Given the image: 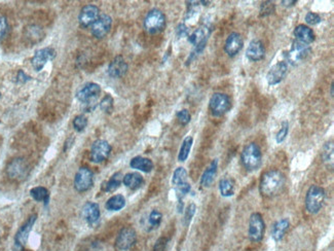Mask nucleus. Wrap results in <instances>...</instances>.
<instances>
[{"label":"nucleus","mask_w":334,"mask_h":251,"mask_svg":"<svg viewBox=\"0 0 334 251\" xmlns=\"http://www.w3.org/2000/svg\"><path fill=\"white\" fill-rule=\"evenodd\" d=\"M196 207L195 204H190V205L186 208V211H185V224L186 225H188L189 222L192 221L196 213Z\"/></svg>","instance_id":"46"},{"label":"nucleus","mask_w":334,"mask_h":251,"mask_svg":"<svg viewBox=\"0 0 334 251\" xmlns=\"http://www.w3.org/2000/svg\"><path fill=\"white\" fill-rule=\"evenodd\" d=\"M31 79L30 77H28L27 74L23 70H19L17 74V81L19 83H26L27 81H29Z\"/></svg>","instance_id":"47"},{"label":"nucleus","mask_w":334,"mask_h":251,"mask_svg":"<svg viewBox=\"0 0 334 251\" xmlns=\"http://www.w3.org/2000/svg\"><path fill=\"white\" fill-rule=\"evenodd\" d=\"M194 143V139L192 136H187L182 144H181L179 154H178V161L179 162H185L187 160V157L189 155L190 151H192V146Z\"/></svg>","instance_id":"32"},{"label":"nucleus","mask_w":334,"mask_h":251,"mask_svg":"<svg viewBox=\"0 0 334 251\" xmlns=\"http://www.w3.org/2000/svg\"><path fill=\"white\" fill-rule=\"evenodd\" d=\"M288 132H289V124H288V122H283L282 126H281V128L279 130V132L276 133L275 141L278 142V143H282L286 139V137H287Z\"/></svg>","instance_id":"41"},{"label":"nucleus","mask_w":334,"mask_h":251,"mask_svg":"<svg viewBox=\"0 0 334 251\" xmlns=\"http://www.w3.org/2000/svg\"><path fill=\"white\" fill-rule=\"evenodd\" d=\"M56 58V51L53 48H44L35 52L31 60L32 66L35 71L39 72L43 69L47 62H50Z\"/></svg>","instance_id":"15"},{"label":"nucleus","mask_w":334,"mask_h":251,"mask_svg":"<svg viewBox=\"0 0 334 251\" xmlns=\"http://www.w3.org/2000/svg\"><path fill=\"white\" fill-rule=\"evenodd\" d=\"M9 32V24L5 16L0 15V42H1Z\"/></svg>","instance_id":"39"},{"label":"nucleus","mask_w":334,"mask_h":251,"mask_svg":"<svg viewBox=\"0 0 334 251\" xmlns=\"http://www.w3.org/2000/svg\"><path fill=\"white\" fill-rule=\"evenodd\" d=\"M36 218H37L36 214L31 215L17 232L16 237H15V250L16 251L21 250L27 243L28 238H29V235H30V232L36 221Z\"/></svg>","instance_id":"13"},{"label":"nucleus","mask_w":334,"mask_h":251,"mask_svg":"<svg viewBox=\"0 0 334 251\" xmlns=\"http://www.w3.org/2000/svg\"><path fill=\"white\" fill-rule=\"evenodd\" d=\"M326 193L323 188L314 184L308 190L305 194V208L311 214H317L322 209L325 202Z\"/></svg>","instance_id":"4"},{"label":"nucleus","mask_w":334,"mask_h":251,"mask_svg":"<svg viewBox=\"0 0 334 251\" xmlns=\"http://www.w3.org/2000/svg\"><path fill=\"white\" fill-rule=\"evenodd\" d=\"M112 25V19L108 15H100L98 20L92 25V34L94 37H96L98 39H104L106 36Z\"/></svg>","instance_id":"17"},{"label":"nucleus","mask_w":334,"mask_h":251,"mask_svg":"<svg viewBox=\"0 0 334 251\" xmlns=\"http://www.w3.org/2000/svg\"><path fill=\"white\" fill-rule=\"evenodd\" d=\"M311 52L312 49L309 44H304L302 42L295 40L291 45V49L285 54V57L290 64L296 65L307 59Z\"/></svg>","instance_id":"9"},{"label":"nucleus","mask_w":334,"mask_h":251,"mask_svg":"<svg viewBox=\"0 0 334 251\" xmlns=\"http://www.w3.org/2000/svg\"><path fill=\"white\" fill-rule=\"evenodd\" d=\"M176 193H177V197L179 200H182V198L190 192V184L188 182L183 183L179 185V187L175 188Z\"/></svg>","instance_id":"44"},{"label":"nucleus","mask_w":334,"mask_h":251,"mask_svg":"<svg viewBox=\"0 0 334 251\" xmlns=\"http://www.w3.org/2000/svg\"><path fill=\"white\" fill-rule=\"evenodd\" d=\"M210 33H211V30L209 29V27L203 26L189 35L188 41L192 44H194L196 48L194 52L195 55H198L205 50Z\"/></svg>","instance_id":"12"},{"label":"nucleus","mask_w":334,"mask_h":251,"mask_svg":"<svg viewBox=\"0 0 334 251\" xmlns=\"http://www.w3.org/2000/svg\"><path fill=\"white\" fill-rule=\"evenodd\" d=\"M321 21H322L321 17L316 13L310 12L307 14V16H305V22H307V24L309 25H312V26L318 25L319 23H321Z\"/></svg>","instance_id":"43"},{"label":"nucleus","mask_w":334,"mask_h":251,"mask_svg":"<svg viewBox=\"0 0 334 251\" xmlns=\"http://www.w3.org/2000/svg\"><path fill=\"white\" fill-rule=\"evenodd\" d=\"M100 207L97 203L88 202L82 207V217L90 226H95L100 220Z\"/></svg>","instance_id":"20"},{"label":"nucleus","mask_w":334,"mask_h":251,"mask_svg":"<svg viewBox=\"0 0 334 251\" xmlns=\"http://www.w3.org/2000/svg\"><path fill=\"white\" fill-rule=\"evenodd\" d=\"M176 116H177L178 122L182 126L187 125L190 122V119H192V116H190L189 111L187 109L179 110L178 113H177V115H176Z\"/></svg>","instance_id":"42"},{"label":"nucleus","mask_w":334,"mask_h":251,"mask_svg":"<svg viewBox=\"0 0 334 251\" xmlns=\"http://www.w3.org/2000/svg\"><path fill=\"white\" fill-rule=\"evenodd\" d=\"M111 153V146L110 144L106 141L103 140V139H99L96 140L91 148V161L100 164L103 163L104 161H106Z\"/></svg>","instance_id":"11"},{"label":"nucleus","mask_w":334,"mask_h":251,"mask_svg":"<svg viewBox=\"0 0 334 251\" xmlns=\"http://www.w3.org/2000/svg\"><path fill=\"white\" fill-rule=\"evenodd\" d=\"M244 46V40L241 34L236 32H234L228 35L227 39L225 41L224 50L225 53L230 56V57H235L238 53H240Z\"/></svg>","instance_id":"19"},{"label":"nucleus","mask_w":334,"mask_h":251,"mask_svg":"<svg viewBox=\"0 0 334 251\" xmlns=\"http://www.w3.org/2000/svg\"><path fill=\"white\" fill-rule=\"evenodd\" d=\"M23 251H31V250H23Z\"/></svg>","instance_id":"51"},{"label":"nucleus","mask_w":334,"mask_h":251,"mask_svg":"<svg viewBox=\"0 0 334 251\" xmlns=\"http://www.w3.org/2000/svg\"><path fill=\"white\" fill-rule=\"evenodd\" d=\"M294 36L297 41L304 44H311L314 40V33L310 27L300 24L295 27Z\"/></svg>","instance_id":"23"},{"label":"nucleus","mask_w":334,"mask_h":251,"mask_svg":"<svg viewBox=\"0 0 334 251\" xmlns=\"http://www.w3.org/2000/svg\"><path fill=\"white\" fill-rule=\"evenodd\" d=\"M94 184V173L87 167H81L74 177V188L79 193H84L92 189Z\"/></svg>","instance_id":"10"},{"label":"nucleus","mask_w":334,"mask_h":251,"mask_svg":"<svg viewBox=\"0 0 334 251\" xmlns=\"http://www.w3.org/2000/svg\"><path fill=\"white\" fill-rule=\"evenodd\" d=\"M72 124H73V128L76 130V131L82 132L88 126V118L84 115H79L74 117Z\"/></svg>","instance_id":"37"},{"label":"nucleus","mask_w":334,"mask_h":251,"mask_svg":"<svg viewBox=\"0 0 334 251\" xmlns=\"http://www.w3.org/2000/svg\"><path fill=\"white\" fill-rule=\"evenodd\" d=\"M161 220H163V214L158 210H152L148 216V224L151 229H157L159 227Z\"/></svg>","instance_id":"35"},{"label":"nucleus","mask_w":334,"mask_h":251,"mask_svg":"<svg viewBox=\"0 0 334 251\" xmlns=\"http://www.w3.org/2000/svg\"><path fill=\"white\" fill-rule=\"evenodd\" d=\"M209 107L214 116H221L232 108V102L227 95L221 94V93H215L210 99Z\"/></svg>","instance_id":"8"},{"label":"nucleus","mask_w":334,"mask_h":251,"mask_svg":"<svg viewBox=\"0 0 334 251\" xmlns=\"http://www.w3.org/2000/svg\"><path fill=\"white\" fill-rule=\"evenodd\" d=\"M241 161L247 171H256L262 163V154L260 147L256 143H249L242 152Z\"/></svg>","instance_id":"3"},{"label":"nucleus","mask_w":334,"mask_h":251,"mask_svg":"<svg viewBox=\"0 0 334 251\" xmlns=\"http://www.w3.org/2000/svg\"><path fill=\"white\" fill-rule=\"evenodd\" d=\"M137 241V234L134 229L132 228H123L117 237L116 240V247L118 250L126 251L131 249L135 245Z\"/></svg>","instance_id":"14"},{"label":"nucleus","mask_w":334,"mask_h":251,"mask_svg":"<svg viewBox=\"0 0 334 251\" xmlns=\"http://www.w3.org/2000/svg\"><path fill=\"white\" fill-rule=\"evenodd\" d=\"M265 232V222L262 215L258 212L252 213L249 219V230H248V236L252 242H260L264 237Z\"/></svg>","instance_id":"7"},{"label":"nucleus","mask_w":334,"mask_h":251,"mask_svg":"<svg viewBox=\"0 0 334 251\" xmlns=\"http://www.w3.org/2000/svg\"><path fill=\"white\" fill-rule=\"evenodd\" d=\"M99 17H100L99 7L94 4H88L81 8V11L79 16V22L82 27L87 28V27L92 26L95 22H96Z\"/></svg>","instance_id":"18"},{"label":"nucleus","mask_w":334,"mask_h":251,"mask_svg":"<svg viewBox=\"0 0 334 251\" xmlns=\"http://www.w3.org/2000/svg\"><path fill=\"white\" fill-rule=\"evenodd\" d=\"M247 58L252 62H258L265 57V46L262 41L258 39L252 40L246 52Z\"/></svg>","instance_id":"22"},{"label":"nucleus","mask_w":334,"mask_h":251,"mask_svg":"<svg viewBox=\"0 0 334 251\" xmlns=\"http://www.w3.org/2000/svg\"><path fill=\"white\" fill-rule=\"evenodd\" d=\"M6 174L9 179L23 181L29 175V166L22 157H16L6 166Z\"/></svg>","instance_id":"6"},{"label":"nucleus","mask_w":334,"mask_h":251,"mask_svg":"<svg viewBox=\"0 0 334 251\" xmlns=\"http://www.w3.org/2000/svg\"><path fill=\"white\" fill-rule=\"evenodd\" d=\"M101 93V87L98 83L89 82L82 89L78 92L79 101L83 105V110L85 113H91L97 106V99Z\"/></svg>","instance_id":"2"},{"label":"nucleus","mask_w":334,"mask_h":251,"mask_svg":"<svg viewBox=\"0 0 334 251\" xmlns=\"http://www.w3.org/2000/svg\"><path fill=\"white\" fill-rule=\"evenodd\" d=\"M322 159L327 164H333V142L329 141L323 147Z\"/></svg>","instance_id":"36"},{"label":"nucleus","mask_w":334,"mask_h":251,"mask_svg":"<svg viewBox=\"0 0 334 251\" xmlns=\"http://www.w3.org/2000/svg\"><path fill=\"white\" fill-rule=\"evenodd\" d=\"M290 227V221L287 218H282L278 221L275 222L272 229V237L275 242H280V241L284 238V236L287 233Z\"/></svg>","instance_id":"25"},{"label":"nucleus","mask_w":334,"mask_h":251,"mask_svg":"<svg viewBox=\"0 0 334 251\" xmlns=\"http://www.w3.org/2000/svg\"><path fill=\"white\" fill-rule=\"evenodd\" d=\"M168 243H169L168 238H165V237L159 238L154 246V251H165Z\"/></svg>","instance_id":"45"},{"label":"nucleus","mask_w":334,"mask_h":251,"mask_svg":"<svg viewBox=\"0 0 334 251\" xmlns=\"http://www.w3.org/2000/svg\"><path fill=\"white\" fill-rule=\"evenodd\" d=\"M188 34V30H187V27L184 24H180L177 27V35L178 37H183V36H187Z\"/></svg>","instance_id":"48"},{"label":"nucleus","mask_w":334,"mask_h":251,"mask_svg":"<svg viewBox=\"0 0 334 251\" xmlns=\"http://www.w3.org/2000/svg\"><path fill=\"white\" fill-rule=\"evenodd\" d=\"M113 98L110 95H106L105 96L101 102H100V108L102 111L106 114H110L111 111L113 110Z\"/></svg>","instance_id":"38"},{"label":"nucleus","mask_w":334,"mask_h":251,"mask_svg":"<svg viewBox=\"0 0 334 251\" xmlns=\"http://www.w3.org/2000/svg\"><path fill=\"white\" fill-rule=\"evenodd\" d=\"M330 95L333 97V83H332L331 87H330Z\"/></svg>","instance_id":"50"},{"label":"nucleus","mask_w":334,"mask_h":251,"mask_svg":"<svg viewBox=\"0 0 334 251\" xmlns=\"http://www.w3.org/2000/svg\"><path fill=\"white\" fill-rule=\"evenodd\" d=\"M24 36L28 42L31 44H35L37 42H40L44 37V31L41 27L37 25H29L25 28Z\"/></svg>","instance_id":"24"},{"label":"nucleus","mask_w":334,"mask_h":251,"mask_svg":"<svg viewBox=\"0 0 334 251\" xmlns=\"http://www.w3.org/2000/svg\"><path fill=\"white\" fill-rule=\"evenodd\" d=\"M285 185V176L279 170H270L262 174L259 191L263 197L273 198L279 194Z\"/></svg>","instance_id":"1"},{"label":"nucleus","mask_w":334,"mask_h":251,"mask_svg":"<svg viewBox=\"0 0 334 251\" xmlns=\"http://www.w3.org/2000/svg\"><path fill=\"white\" fill-rule=\"evenodd\" d=\"M122 182V175L121 172H117L114 173L111 178L103 183V190L107 193H113L114 191H117Z\"/></svg>","instance_id":"30"},{"label":"nucleus","mask_w":334,"mask_h":251,"mask_svg":"<svg viewBox=\"0 0 334 251\" xmlns=\"http://www.w3.org/2000/svg\"><path fill=\"white\" fill-rule=\"evenodd\" d=\"M30 196L37 202H46L49 200V191L43 187H36L30 191Z\"/></svg>","instance_id":"34"},{"label":"nucleus","mask_w":334,"mask_h":251,"mask_svg":"<svg viewBox=\"0 0 334 251\" xmlns=\"http://www.w3.org/2000/svg\"><path fill=\"white\" fill-rule=\"evenodd\" d=\"M128 68L129 67L126 60L121 56H118V57H116L110 62L107 71L109 77L113 78H120L123 76H126Z\"/></svg>","instance_id":"21"},{"label":"nucleus","mask_w":334,"mask_h":251,"mask_svg":"<svg viewBox=\"0 0 334 251\" xmlns=\"http://www.w3.org/2000/svg\"><path fill=\"white\" fill-rule=\"evenodd\" d=\"M296 0H293V1H282L281 3L284 5V6H286V7H288V6H292V5H294V4H296Z\"/></svg>","instance_id":"49"},{"label":"nucleus","mask_w":334,"mask_h":251,"mask_svg":"<svg viewBox=\"0 0 334 251\" xmlns=\"http://www.w3.org/2000/svg\"><path fill=\"white\" fill-rule=\"evenodd\" d=\"M130 166L133 169H136L145 173H149L154 169V163H152V161L150 159H147V157L143 156L133 157L130 162Z\"/></svg>","instance_id":"27"},{"label":"nucleus","mask_w":334,"mask_h":251,"mask_svg":"<svg viewBox=\"0 0 334 251\" xmlns=\"http://www.w3.org/2000/svg\"><path fill=\"white\" fill-rule=\"evenodd\" d=\"M126 206V199L122 194H114L111 198H109L106 202V207L109 211H119Z\"/></svg>","instance_id":"29"},{"label":"nucleus","mask_w":334,"mask_h":251,"mask_svg":"<svg viewBox=\"0 0 334 251\" xmlns=\"http://www.w3.org/2000/svg\"><path fill=\"white\" fill-rule=\"evenodd\" d=\"M122 182L130 190H137L144 182V178H143V176L140 173L132 172L123 176Z\"/></svg>","instance_id":"28"},{"label":"nucleus","mask_w":334,"mask_h":251,"mask_svg":"<svg viewBox=\"0 0 334 251\" xmlns=\"http://www.w3.org/2000/svg\"><path fill=\"white\" fill-rule=\"evenodd\" d=\"M219 191L223 197H232L235 194L236 185L235 181L231 178H223L219 182Z\"/></svg>","instance_id":"31"},{"label":"nucleus","mask_w":334,"mask_h":251,"mask_svg":"<svg viewBox=\"0 0 334 251\" xmlns=\"http://www.w3.org/2000/svg\"><path fill=\"white\" fill-rule=\"evenodd\" d=\"M275 11V5L274 1H263L260 5V17H267L274 14Z\"/></svg>","instance_id":"40"},{"label":"nucleus","mask_w":334,"mask_h":251,"mask_svg":"<svg viewBox=\"0 0 334 251\" xmlns=\"http://www.w3.org/2000/svg\"><path fill=\"white\" fill-rule=\"evenodd\" d=\"M187 182V172L183 168V167H178V168L174 171L173 177H172V183L175 188L179 187V185Z\"/></svg>","instance_id":"33"},{"label":"nucleus","mask_w":334,"mask_h":251,"mask_svg":"<svg viewBox=\"0 0 334 251\" xmlns=\"http://www.w3.org/2000/svg\"><path fill=\"white\" fill-rule=\"evenodd\" d=\"M144 28L150 34L163 32L166 28V17L164 13L157 8L149 11L144 19Z\"/></svg>","instance_id":"5"},{"label":"nucleus","mask_w":334,"mask_h":251,"mask_svg":"<svg viewBox=\"0 0 334 251\" xmlns=\"http://www.w3.org/2000/svg\"><path fill=\"white\" fill-rule=\"evenodd\" d=\"M218 169V160H213L208 166V168L205 170V172L202 175L200 178V185L204 188H209L211 185L216 177Z\"/></svg>","instance_id":"26"},{"label":"nucleus","mask_w":334,"mask_h":251,"mask_svg":"<svg viewBox=\"0 0 334 251\" xmlns=\"http://www.w3.org/2000/svg\"><path fill=\"white\" fill-rule=\"evenodd\" d=\"M288 65L286 62H278L269 70L266 74V80L270 86H275L280 83L287 76Z\"/></svg>","instance_id":"16"}]
</instances>
